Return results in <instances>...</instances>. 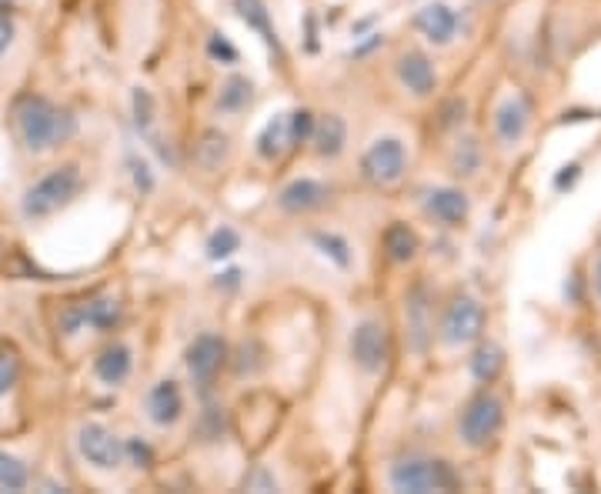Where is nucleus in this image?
<instances>
[{"label":"nucleus","instance_id":"1","mask_svg":"<svg viewBox=\"0 0 601 494\" xmlns=\"http://www.w3.org/2000/svg\"><path fill=\"white\" fill-rule=\"evenodd\" d=\"M14 128H18L21 144L31 154H44V151H54L74 138L77 120L71 110L51 104L47 97H24L14 107Z\"/></svg>","mask_w":601,"mask_h":494},{"label":"nucleus","instance_id":"2","mask_svg":"<svg viewBox=\"0 0 601 494\" xmlns=\"http://www.w3.org/2000/svg\"><path fill=\"white\" fill-rule=\"evenodd\" d=\"M84 187V178H81V168L77 164H64V168H54L47 171L41 181H34L24 197H21V214L28 221H44L57 211H64Z\"/></svg>","mask_w":601,"mask_h":494},{"label":"nucleus","instance_id":"3","mask_svg":"<svg viewBox=\"0 0 601 494\" xmlns=\"http://www.w3.org/2000/svg\"><path fill=\"white\" fill-rule=\"evenodd\" d=\"M388 484L395 491L408 494H428V491H451L458 487V474L451 464L434 461V458H401L388 471Z\"/></svg>","mask_w":601,"mask_h":494},{"label":"nucleus","instance_id":"4","mask_svg":"<svg viewBox=\"0 0 601 494\" xmlns=\"http://www.w3.org/2000/svg\"><path fill=\"white\" fill-rule=\"evenodd\" d=\"M502 425H505V405L492 391H481L464 405L458 418V434L468 448H489L502 434Z\"/></svg>","mask_w":601,"mask_h":494},{"label":"nucleus","instance_id":"5","mask_svg":"<svg viewBox=\"0 0 601 494\" xmlns=\"http://www.w3.org/2000/svg\"><path fill=\"white\" fill-rule=\"evenodd\" d=\"M481 331H485V308L468 294H458L441 314V341L448 347H464L474 344Z\"/></svg>","mask_w":601,"mask_h":494},{"label":"nucleus","instance_id":"6","mask_svg":"<svg viewBox=\"0 0 601 494\" xmlns=\"http://www.w3.org/2000/svg\"><path fill=\"white\" fill-rule=\"evenodd\" d=\"M408 171V151L398 138H378L365 158H361V174L378 187H391L405 178Z\"/></svg>","mask_w":601,"mask_h":494},{"label":"nucleus","instance_id":"7","mask_svg":"<svg viewBox=\"0 0 601 494\" xmlns=\"http://www.w3.org/2000/svg\"><path fill=\"white\" fill-rule=\"evenodd\" d=\"M77 451L87 464H94L97 471H114L125 464L128 458V444L120 441L110 428L90 421L77 431Z\"/></svg>","mask_w":601,"mask_h":494},{"label":"nucleus","instance_id":"8","mask_svg":"<svg viewBox=\"0 0 601 494\" xmlns=\"http://www.w3.org/2000/svg\"><path fill=\"white\" fill-rule=\"evenodd\" d=\"M351 361L365 370V375H378V370L388 364L391 357V341H388V331L378 324V321H361L354 331H351Z\"/></svg>","mask_w":601,"mask_h":494},{"label":"nucleus","instance_id":"9","mask_svg":"<svg viewBox=\"0 0 601 494\" xmlns=\"http://www.w3.org/2000/svg\"><path fill=\"white\" fill-rule=\"evenodd\" d=\"M224 361H227V344L217 334H201L187 347V370L197 385H211Z\"/></svg>","mask_w":601,"mask_h":494},{"label":"nucleus","instance_id":"10","mask_svg":"<svg viewBox=\"0 0 601 494\" xmlns=\"http://www.w3.org/2000/svg\"><path fill=\"white\" fill-rule=\"evenodd\" d=\"M120 318V308L114 298H97V301H84V304H74L67 314H64V331L67 334H77L81 327H97V331H107L114 327Z\"/></svg>","mask_w":601,"mask_h":494},{"label":"nucleus","instance_id":"11","mask_svg":"<svg viewBox=\"0 0 601 494\" xmlns=\"http://www.w3.org/2000/svg\"><path fill=\"white\" fill-rule=\"evenodd\" d=\"M181 415H184V395H181L178 382H171V378L158 382L148 391V418L158 428H171V425L181 421Z\"/></svg>","mask_w":601,"mask_h":494},{"label":"nucleus","instance_id":"12","mask_svg":"<svg viewBox=\"0 0 601 494\" xmlns=\"http://www.w3.org/2000/svg\"><path fill=\"white\" fill-rule=\"evenodd\" d=\"M331 197V191L314 181V178H301V181H291L281 194H278V207L288 211V214H308V211H318L324 207Z\"/></svg>","mask_w":601,"mask_h":494},{"label":"nucleus","instance_id":"13","mask_svg":"<svg viewBox=\"0 0 601 494\" xmlns=\"http://www.w3.org/2000/svg\"><path fill=\"white\" fill-rule=\"evenodd\" d=\"M425 211H428L438 224L458 227V224L468 221L471 204H468V197H464L458 187H431V191L425 194Z\"/></svg>","mask_w":601,"mask_h":494},{"label":"nucleus","instance_id":"14","mask_svg":"<svg viewBox=\"0 0 601 494\" xmlns=\"http://www.w3.org/2000/svg\"><path fill=\"white\" fill-rule=\"evenodd\" d=\"M405 321H408V344H411V351L421 354L431 337V304H428V291L421 284L411 288L405 298Z\"/></svg>","mask_w":601,"mask_h":494},{"label":"nucleus","instance_id":"15","mask_svg":"<svg viewBox=\"0 0 601 494\" xmlns=\"http://www.w3.org/2000/svg\"><path fill=\"white\" fill-rule=\"evenodd\" d=\"M415 28H418L431 44L444 47V44H451L454 34H458V14H454L448 4H438V0H434V4H425V8L418 11Z\"/></svg>","mask_w":601,"mask_h":494},{"label":"nucleus","instance_id":"16","mask_svg":"<svg viewBox=\"0 0 601 494\" xmlns=\"http://www.w3.org/2000/svg\"><path fill=\"white\" fill-rule=\"evenodd\" d=\"M398 80H401L415 97H428V94H434V87H438L434 64H431L425 54H418V51H408V54L398 57Z\"/></svg>","mask_w":601,"mask_h":494},{"label":"nucleus","instance_id":"17","mask_svg":"<svg viewBox=\"0 0 601 494\" xmlns=\"http://www.w3.org/2000/svg\"><path fill=\"white\" fill-rule=\"evenodd\" d=\"M528 117H532V110H528V104L522 100V97H508L498 110H495V135H498V141L502 144H518L525 135H528Z\"/></svg>","mask_w":601,"mask_h":494},{"label":"nucleus","instance_id":"18","mask_svg":"<svg viewBox=\"0 0 601 494\" xmlns=\"http://www.w3.org/2000/svg\"><path fill=\"white\" fill-rule=\"evenodd\" d=\"M131 347L128 344H107L97 357H94V375H97V382H104V385H120V382H128V375H131Z\"/></svg>","mask_w":601,"mask_h":494},{"label":"nucleus","instance_id":"19","mask_svg":"<svg viewBox=\"0 0 601 494\" xmlns=\"http://www.w3.org/2000/svg\"><path fill=\"white\" fill-rule=\"evenodd\" d=\"M311 144L318 151V158H337L347 144V124L337 114H324L321 120H314V135Z\"/></svg>","mask_w":601,"mask_h":494},{"label":"nucleus","instance_id":"20","mask_svg":"<svg viewBox=\"0 0 601 494\" xmlns=\"http://www.w3.org/2000/svg\"><path fill=\"white\" fill-rule=\"evenodd\" d=\"M234 11H237V18L245 21L251 31L261 34V41H265L271 51H281V41H278V31H275V24H271V11H268L265 0H234Z\"/></svg>","mask_w":601,"mask_h":494},{"label":"nucleus","instance_id":"21","mask_svg":"<svg viewBox=\"0 0 601 494\" xmlns=\"http://www.w3.org/2000/svg\"><path fill=\"white\" fill-rule=\"evenodd\" d=\"M505 370V351L498 344H477L474 354H471V378L477 385H495Z\"/></svg>","mask_w":601,"mask_h":494},{"label":"nucleus","instance_id":"22","mask_svg":"<svg viewBox=\"0 0 601 494\" xmlns=\"http://www.w3.org/2000/svg\"><path fill=\"white\" fill-rule=\"evenodd\" d=\"M288 148H294V141H291V114H278L275 120L265 124V131L258 135V154L275 161Z\"/></svg>","mask_w":601,"mask_h":494},{"label":"nucleus","instance_id":"23","mask_svg":"<svg viewBox=\"0 0 601 494\" xmlns=\"http://www.w3.org/2000/svg\"><path fill=\"white\" fill-rule=\"evenodd\" d=\"M385 251L391 261L405 265L418 255V234L405 224V221H395L388 230H385Z\"/></svg>","mask_w":601,"mask_h":494},{"label":"nucleus","instance_id":"24","mask_svg":"<svg viewBox=\"0 0 601 494\" xmlns=\"http://www.w3.org/2000/svg\"><path fill=\"white\" fill-rule=\"evenodd\" d=\"M31 484V471L21 458L0 451V491H24Z\"/></svg>","mask_w":601,"mask_h":494},{"label":"nucleus","instance_id":"25","mask_svg":"<svg viewBox=\"0 0 601 494\" xmlns=\"http://www.w3.org/2000/svg\"><path fill=\"white\" fill-rule=\"evenodd\" d=\"M248 100H251V80H248V77H240V74H234V77L224 80L221 97H217V107H221V110H240Z\"/></svg>","mask_w":601,"mask_h":494},{"label":"nucleus","instance_id":"26","mask_svg":"<svg viewBox=\"0 0 601 494\" xmlns=\"http://www.w3.org/2000/svg\"><path fill=\"white\" fill-rule=\"evenodd\" d=\"M311 240L321 247V255H328L337 268H351V247H347V240H344V237L318 230V234H311Z\"/></svg>","mask_w":601,"mask_h":494},{"label":"nucleus","instance_id":"27","mask_svg":"<svg viewBox=\"0 0 601 494\" xmlns=\"http://www.w3.org/2000/svg\"><path fill=\"white\" fill-rule=\"evenodd\" d=\"M224 158H227V138H224L221 131H207V135L201 138V144H197V161L211 171V168H217Z\"/></svg>","mask_w":601,"mask_h":494},{"label":"nucleus","instance_id":"28","mask_svg":"<svg viewBox=\"0 0 601 494\" xmlns=\"http://www.w3.org/2000/svg\"><path fill=\"white\" fill-rule=\"evenodd\" d=\"M240 247V237H237V230L234 227H217L214 234H211V240H207V258L211 261H224V258H230L234 251Z\"/></svg>","mask_w":601,"mask_h":494},{"label":"nucleus","instance_id":"29","mask_svg":"<svg viewBox=\"0 0 601 494\" xmlns=\"http://www.w3.org/2000/svg\"><path fill=\"white\" fill-rule=\"evenodd\" d=\"M477 164H481V148H477V141L464 138V141L458 144V151H454V171H458V174H474Z\"/></svg>","mask_w":601,"mask_h":494},{"label":"nucleus","instance_id":"30","mask_svg":"<svg viewBox=\"0 0 601 494\" xmlns=\"http://www.w3.org/2000/svg\"><path fill=\"white\" fill-rule=\"evenodd\" d=\"M21 378V361L14 351H0V398H4Z\"/></svg>","mask_w":601,"mask_h":494},{"label":"nucleus","instance_id":"31","mask_svg":"<svg viewBox=\"0 0 601 494\" xmlns=\"http://www.w3.org/2000/svg\"><path fill=\"white\" fill-rule=\"evenodd\" d=\"M311 135H314V114H311V110L291 114V141H294V144H304Z\"/></svg>","mask_w":601,"mask_h":494},{"label":"nucleus","instance_id":"32","mask_svg":"<svg viewBox=\"0 0 601 494\" xmlns=\"http://www.w3.org/2000/svg\"><path fill=\"white\" fill-rule=\"evenodd\" d=\"M207 51H211V57H217V61H224V64H234V61H237V51L230 47V41H227L224 34H211Z\"/></svg>","mask_w":601,"mask_h":494},{"label":"nucleus","instance_id":"33","mask_svg":"<svg viewBox=\"0 0 601 494\" xmlns=\"http://www.w3.org/2000/svg\"><path fill=\"white\" fill-rule=\"evenodd\" d=\"M135 114H138V124H144V128L154 120V100L148 90H135Z\"/></svg>","mask_w":601,"mask_h":494},{"label":"nucleus","instance_id":"34","mask_svg":"<svg viewBox=\"0 0 601 494\" xmlns=\"http://www.w3.org/2000/svg\"><path fill=\"white\" fill-rule=\"evenodd\" d=\"M11 41H14V24L8 14H0V54L11 47Z\"/></svg>","mask_w":601,"mask_h":494},{"label":"nucleus","instance_id":"35","mask_svg":"<svg viewBox=\"0 0 601 494\" xmlns=\"http://www.w3.org/2000/svg\"><path fill=\"white\" fill-rule=\"evenodd\" d=\"M578 171H581V168H578V164H568V168H561V174H558V178H555V187H558V191H565V187H571V184H575V181H578Z\"/></svg>","mask_w":601,"mask_h":494},{"label":"nucleus","instance_id":"36","mask_svg":"<svg viewBox=\"0 0 601 494\" xmlns=\"http://www.w3.org/2000/svg\"><path fill=\"white\" fill-rule=\"evenodd\" d=\"M248 487H268V491H275V487H278V481H275V477H268V474H258V477H251V481H248Z\"/></svg>","mask_w":601,"mask_h":494},{"label":"nucleus","instance_id":"37","mask_svg":"<svg viewBox=\"0 0 601 494\" xmlns=\"http://www.w3.org/2000/svg\"><path fill=\"white\" fill-rule=\"evenodd\" d=\"M594 291L601 298V255H598V265H594Z\"/></svg>","mask_w":601,"mask_h":494}]
</instances>
